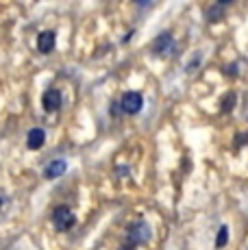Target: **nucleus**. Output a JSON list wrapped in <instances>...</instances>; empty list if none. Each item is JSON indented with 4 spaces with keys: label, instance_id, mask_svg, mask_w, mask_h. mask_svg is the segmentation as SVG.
<instances>
[{
    "label": "nucleus",
    "instance_id": "1",
    "mask_svg": "<svg viewBox=\"0 0 248 250\" xmlns=\"http://www.w3.org/2000/svg\"><path fill=\"white\" fill-rule=\"evenodd\" d=\"M150 237H152L150 227L144 222V220H137V222L128 224L126 235H124V242L133 244V246H142V244L150 242Z\"/></svg>",
    "mask_w": 248,
    "mask_h": 250
},
{
    "label": "nucleus",
    "instance_id": "2",
    "mask_svg": "<svg viewBox=\"0 0 248 250\" xmlns=\"http://www.w3.org/2000/svg\"><path fill=\"white\" fill-rule=\"evenodd\" d=\"M50 220H52V224H55V229L61 230V233H63V230H70L76 224L74 211L70 209V207H65V205H57L55 209H52Z\"/></svg>",
    "mask_w": 248,
    "mask_h": 250
},
{
    "label": "nucleus",
    "instance_id": "3",
    "mask_svg": "<svg viewBox=\"0 0 248 250\" xmlns=\"http://www.w3.org/2000/svg\"><path fill=\"white\" fill-rule=\"evenodd\" d=\"M142 107H144V96H142L140 91H126V94L120 98V109L126 115L140 113Z\"/></svg>",
    "mask_w": 248,
    "mask_h": 250
},
{
    "label": "nucleus",
    "instance_id": "4",
    "mask_svg": "<svg viewBox=\"0 0 248 250\" xmlns=\"http://www.w3.org/2000/svg\"><path fill=\"white\" fill-rule=\"evenodd\" d=\"M41 109L46 113H57L61 109V91L57 87H48L41 96Z\"/></svg>",
    "mask_w": 248,
    "mask_h": 250
},
{
    "label": "nucleus",
    "instance_id": "5",
    "mask_svg": "<svg viewBox=\"0 0 248 250\" xmlns=\"http://www.w3.org/2000/svg\"><path fill=\"white\" fill-rule=\"evenodd\" d=\"M172 48H174V40H172V35H170V33H161V35H157L155 42L150 44V50L155 52L157 57L170 55V52H172Z\"/></svg>",
    "mask_w": 248,
    "mask_h": 250
},
{
    "label": "nucleus",
    "instance_id": "6",
    "mask_svg": "<svg viewBox=\"0 0 248 250\" xmlns=\"http://www.w3.org/2000/svg\"><path fill=\"white\" fill-rule=\"evenodd\" d=\"M55 46H57L55 31H41L40 35H37V50H40V52L48 55V52L55 50Z\"/></svg>",
    "mask_w": 248,
    "mask_h": 250
},
{
    "label": "nucleus",
    "instance_id": "7",
    "mask_svg": "<svg viewBox=\"0 0 248 250\" xmlns=\"http://www.w3.org/2000/svg\"><path fill=\"white\" fill-rule=\"evenodd\" d=\"M65 170H68V163H65V159H55L50 161L48 166L44 167V179H59L61 174H65Z\"/></svg>",
    "mask_w": 248,
    "mask_h": 250
},
{
    "label": "nucleus",
    "instance_id": "8",
    "mask_svg": "<svg viewBox=\"0 0 248 250\" xmlns=\"http://www.w3.org/2000/svg\"><path fill=\"white\" fill-rule=\"evenodd\" d=\"M46 142V133L41 128H31L26 135V148L28 150H40Z\"/></svg>",
    "mask_w": 248,
    "mask_h": 250
},
{
    "label": "nucleus",
    "instance_id": "9",
    "mask_svg": "<svg viewBox=\"0 0 248 250\" xmlns=\"http://www.w3.org/2000/svg\"><path fill=\"white\" fill-rule=\"evenodd\" d=\"M220 104H222L220 111L222 113H228L233 107H235V94H227V96H224V100H220Z\"/></svg>",
    "mask_w": 248,
    "mask_h": 250
},
{
    "label": "nucleus",
    "instance_id": "10",
    "mask_svg": "<svg viewBox=\"0 0 248 250\" xmlns=\"http://www.w3.org/2000/svg\"><path fill=\"white\" fill-rule=\"evenodd\" d=\"M227 242H228V229H227V227H224V224H222V227H220V230H218L216 246H218V248H224V246H227Z\"/></svg>",
    "mask_w": 248,
    "mask_h": 250
},
{
    "label": "nucleus",
    "instance_id": "11",
    "mask_svg": "<svg viewBox=\"0 0 248 250\" xmlns=\"http://www.w3.org/2000/svg\"><path fill=\"white\" fill-rule=\"evenodd\" d=\"M118 250H137V246H133V244H128V242H122Z\"/></svg>",
    "mask_w": 248,
    "mask_h": 250
},
{
    "label": "nucleus",
    "instance_id": "12",
    "mask_svg": "<svg viewBox=\"0 0 248 250\" xmlns=\"http://www.w3.org/2000/svg\"><path fill=\"white\" fill-rule=\"evenodd\" d=\"M2 203H4V200H2V196H0V207H2Z\"/></svg>",
    "mask_w": 248,
    "mask_h": 250
}]
</instances>
